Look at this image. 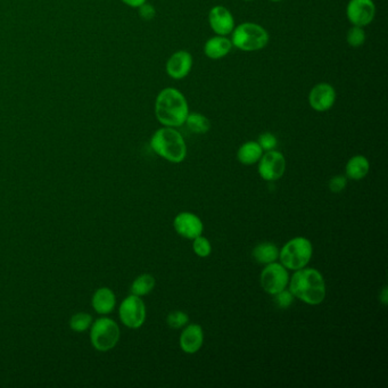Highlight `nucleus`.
Listing matches in <instances>:
<instances>
[{"label":"nucleus","instance_id":"nucleus-4","mask_svg":"<svg viewBox=\"0 0 388 388\" xmlns=\"http://www.w3.org/2000/svg\"><path fill=\"white\" fill-rule=\"evenodd\" d=\"M313 255V245L311 240L306 237H295L286 242L279 249V260L287 270L302 269L311 261Z\"/></svg>","mask_w":388,"mask_h":388},{"label":"nucleus","instance_id":"nucleus-18","mask_svg":"<svg viewBox=\"0 0 388 388\" xmlns=\"http://www.w3.org/2000/svg\"><path fill=\"white\" fill-rule=\"evenodd\" d=\"M370 171V162L363 155H355L346 163L345 173L347 179L358 181L368 176Z\"/></svg>","mask_w":388,"mask_h":388},{"label":"nucleus","instance_id":"nucleus-32","mask_svg":"<svg viewBox=\"0 0 388 388\" xmlns=\"http://www.w3.org/2000/svg\"><path fill=\"white\" fill-rule=\"evenodd\" d=\"M379 299H380V302L384 304V306H387L388 303V292H387V287H384L383 288L382 293H380V295H379Z\"/></svg>","mask_w":388,"mask_h":388},{"label":"nucleus","instance_id":"nucleus-12","mask_svg":"<svg viewBox=\"0 0 388 388\" xmlns=\"http://www.w3.org/2000/svg\"><path fill=\"white\" fill-rule=\"evenodd\" d=\"M173 228L178 235L186 239H195L202 235L204 225L197 214L193 212H181L173 220Z\"/></svg>","mask_w":388,"mask_h":388},{"label":"nucleus","instance_id":"nucleus-28","mask_svg":"<svg viewBox=\"0 0 388 388\" xmlns=\"http://www.w3.org/2000/svg\"><path fill=\"white\" fill-rule=\"evenodd\" d=\"M258 143L262 148L263 152L275 150V147L278 146V139L271 133H261L259 136V139H258Z\"/></svg>","mask_w":388,"mask_h":388},{"label":"nucleus","instance_id":"nucleus-25","mask_svg":"<svg viewBox=\"0 0 388 388\" xmlns=\"http://www.w3.org/2000/svg\"><path fill=\"white\" fill-rule=\"evenodd\" d=\"M193 251L199 258H207L212 253V245L209 239L201 235L193 239Z\"/></svg>","mask_w":388,"mask_h":388},{"label":"nucleus","instance_id":"nucleus-33","mask_svg":"<svg viewBox=\"0 0 388 388\" xmlns=\"http://www.w3.org/2000/svg\"><path fill=\"white\" fill-rule=\"evenodd\" d=\"M272 3H278V1H282V0H270Z\"/></svg>","mask_w":388,"mask_h":388},{"label":"nucleus","instance_id":"nucleus-29","mask_svg":"<svg viewBox=\"0 0 388 388\" xmlns=\"http://www.w3.org/2000/svg\"><path fill=\"white\" fill-rule=\"evenodd\" d=\"M346 186H347V178L345 176H342V174L332 176V179L329 180V190L332 193H341V192L345 190Z\"/></svg>","mask_w":388,"mask_h":388},{"label":"nucleus","instance_id":"nucleus-3","mask_svg":"<svg viewBox=\"0 0 388 388\" xmlns=\"http://www.w3.org/2000/svg\"><path fill=\"white\" fill-rule=\"evenodd\" d=\"M150 147L156 155L171 163L178 164L186 159V141L176 128L163 126L156 130L150 138Z\"/></svg>","mask_w":388,"mask_h":388},{"label":"nucleus","instance_id":"nucleus-7","mask_svg":"<svg viewBox=\"0 0 388 388\" xmlns=\"http://www.w3.org/2000/svg\"><path fill=\"white\" fill-rule=\"evenodd\" d=\"M289 278L288 270L275 261L264 266L260 275V282L263 290L273 296L288 287Z\"/></svg>","mask_w":388,"mask_h":388},{"label":"nucleus","instance_id":"nucleus-20","mask_svg":"<svg viewBox=\"0 0 388 388\" xmlns=\"http://www.w3.org/2000/svg\"><path fill=\"white\" fill-rule=\"evenodd\" d=\"M252 255L259 264L266 266V264H270V263L278 261V246L273 244V242H261V244L256 245L255 247L253 249Z\"/></svg>","mask_w":388,"mask_h":388},{"label":"nucleus","instance_id":"nucleus-24","mask_svg":"<svg viewBox=\"0 0 388 388\" xmlns=\"http://www.w3.org/2000/svg\"><path fill=\"white\" fill-rule=\"evenodd\" d=\"M91 322H93L91 315L81 312V313H77L71 318L70 327L74 332H84L91 326Z\"/></svg>","mask_w":388,"mask_h":388},{"label":"nucleus","instance_id":"nucleus-21","mask_svg":"<svg viewBox=\"0 0 388 388\" xmlns=\"http://www.w3.org/2000/svg\"><path fill=\"white\" fill-rule=\"evenodd\" d=\"M185 124L192 133H197V135H204V133H209L211 129L209 119L202 113H190V112L185 121Z\"/></svg>","mask_w":388,"mask_h":388},{"label":"nucleus","instance_id":"nucleus-27","mask_svg":"<svg viewBox=\"0 0 388 388\" xmlns=\"http://www.w3.org/2000/svg\"><path fill=\"white\" fill-rule=\"evenodd\" d=\"M294 295L289 289H284L282 292L277 293L273 295V301H275V306H278L279 309H288L292 306L294 302Z\"/></svg>","mask_w":388,"mask_h":388},{"label":"nucleus","instance_id":"nucleus-13","mask_svg":"<svg viewBox=\"0 0 388 388\" xmlns=\"http://www.w3.org/2000/svg\"><path fill=\"white\" fill-rule=\"evenodd\" d=\"M193 56L187 50H178L169 57L166 62V71L173 80H183L188 77L193 69Z\"/></svg>","mask_w":388,"mask_h":388},{"label":"nucleus","instance_id":"nucleus-9","mask_svg":"<svg viewBox=\"0 0 388 388\" xmlns=\"http://www.w3.org/2000/svg\"><path fill=\"white\" fill-rule=\"evenodd\" d=\"M259 174L266 181H277L280 179L286 171V159L282 153L278 150H269L263 153L262 157L260 159Z\"/></svg>","mask_w":388,"mask_h":388},{"label":"nucleus","instance_id":"nucleus-2","mask_svg":"<svg viewBox=\"0 0 388 388\" xmlns=\"http://www.w3.org/2000/svg\"><path fill=\"white\" fill-rule=\"evenodd\" d=\"M190 114V105L180 90L169 87L159 91L155 100V117L163 126L179 128Z\"/></svg>","mask_w":388,"mask_h":388},{"label":"nucleus","instance_id":"nucleus-11","mask_svg":"<svg viewBox=\"0 0 388 388\" xmlns=\"http://www.w3.org/2000/svg\"><path fill=\"white\" fill-rule=\"evenodd\" d=\"M336 102V90L330 83L320 82L312 88L309 104L312 110L323 113L330 110Z\"/></svg>","mask_w":388,"mask_h":388},{"label":"nucleus","instance_id":"nucleus-34","mask_svg":"<svg viewBox=\"0 0 388 388\" xmlns=\"http://www.w3.org/2000/svg\"><path fill=\"white\" fill-rule=\"evenodd\" d=\"M244 1H253V0H244Z\"/></svg>","mask_w":388,"mask_h":388},{"label":"nucleus","instance_id":"nucleus-17","mask_svg":"<svg viewBox=\"0 0 388 388\" xmlns=\"http://www.w3.org/2000/svg\"><path fill=\"white\" fill-rule=\"evenodd\" d=\"M117 304V299L110 288L97 289L93 296V306L95 311L100 315H109L113 311Z\"/></svg>","mask_w":388,"mask_h":388},{"label":"nucleus","instance_id":"nucleus-6","mask_svg":"<svg viewBox=\"0 0 388 388\" xmlns=\"http://www.w3.org/2000/svg\"><path fill=\"white\" fill-rule=\"evenodd\" d=\"M119 339V328L117 322L110 318H100L93 322L90 332V341L95 349L100 352L110 351Z\"/></svg>","mask_w":388,"mask_h":388},{"label":"nucleus","instance_id":"nucleus-19","mask_svg":"<svg viewBox=\"0 0 388 388\" xmlns=\"http://www.w3.org/2000/svg\"><path fill=\"white\" fill-rule=\"evenodd\" d=\"M263 152L262 148L260 146L258 141H246L242 144V146L239 147L237 150V159L239 163H242L244 166H253L259 162L260 159L262 157Z\"/></svg>","mask_w":388,"mask_h":388},{"label":"nucleus","instance_id":"nucleus-23","mask_svg":"<svg viewBox=\"0 0 388 388\" xmlns=\"http://www.w3.org/2000/svg\"><path fill=\"white\" fill-rule=\"evenodd\" d=\"M365 39H367V34H365L363 27H356V25H352L351 29L347 31V34H346V41L349 43V46L353 47V48L363 46Z\"/></svg>","mask_w":388,"mask_h":388},{"label":"nucleus","instance_id":"nucleus-5","mask_svg":"<svg viewBox=\"0 0 388 388\" xmlns=\"http://www.w3.org/2000/svg\"><path fill=\"white\" fill-rule=\"evenodd\" d=\"M269 32L258 23L245 22L235 27L231 32V43L242 52H258L269 43Z\"/></svg>","mask_w":388,"mask_h":388},{"label":"nucleus","instance_id":"nucleus-15","mask_svg":"<svg viewBox=\"0 0 388 388\" xmlns=\"http://www.w3.org/2000/svg\"><path fill=\"white\" fill-rule=\"evenodd\" d=\"M204 343V332L197 323H190L183 327L180 335L179 345L186 354H195L202 349Z\"/></svg>","mask_w":388,"mask_h":388},{"label":"nucleus","instance_id":"nucleus-31","mask_svg":"<svg viewBox=\"0 0 388 388\" xmlns=\"http://www.w3.org/2000/svg\"><path fill=\"white\" fill-rule=\"evenodd\" d=\"M123 3H126V6L133 7V8H138L143 3H147V0H121Z\"/></svg>","mask_w":388,"mask_h":388},{"label":"nucleus","instance_id":"nucleus-14","mask_svg":"<svg viewBox=\"0 0 388 388\" xmlns=\"http://www.w3.org/2000/svg\"><path fill=\"white\" fill-rule=\"evenodd\" d=\"M209 24L218 36H229L236 27L233 13L221 5L212 7L209 10Z\"/></svg>","mask_w":388,"mask_h":388},{"label":"nucleus","instance_id":"nucleus-1","mask_svg":"<svg viewBox=\"0 0 388 388\" xmlns=\"http://www.w3.org/2000/svg\"><path fill=\"white\" fill-rule=\"evenodd\" d=\"M289 290L299 301L309 306H319L327 295L325 278L321 272L313 268L296 270L289 278Z\"/></svg>","mask_w":388,"mask_h":388},{"label":"nucleus","instance_id":"nucleus-10","mask_svg":"<svg viewBox=\"0 0 388 388\" xmlns=\"http://www.w3.org/2000/svg\"><path fill=\"white\" fill-rule=\"evenodd\" d=\"M375 16L376 5L374 0H350L346 6V17L352 25L367 27Z\"/></svg>","mask_w":388,"mask_h":388},{"label":"nucleus","instance_id":"nucleus-26","mask_svg":"<svg viewBox=\"0 0 388 388\" xmlns=\"http://www.w3.org/2000/svg\"><path fill=\"white\" fill-rule=\"evenodd\" d=\"M188 322H190L188 315H187L186 312L179 311V310L171 312L166 317V323L173 329L183 328L185 326L188 325Z\"/></svg>","mask_w":388,"mask_h":388},{"label":"nucleus","instance_id":"nucleus-22","mask_svg":"<svg viewBox=\"0 0 388 388\" xmlns=\"http://www.w3.org/2000/svg\"><path fill=\"white\" fill-rule=\"evenodd\" d=\"M155 287V278L153 275L148 273H144L135 279V282L131 285V293L133 295L145 296L150 294Z\"/></svg>","mask_w":388,"mask_h":388},{"label":"nucleus","instance_id":"nucleus-8","mask_svg":"<svg viewBox=\"0 0 388 388\" xmlns=\"http://www.w3.org/2000/svg\"><path fill=\"white\" fill-rule=\"evenodd\" d=\"M119 319L123 325L131 329H138L146 320V306L140 296H128L119 306Z\"/></svg>","mask_w":388,"mask_h":388},{"label":"nucleus","instance_id":"nucleus-30","mask_svg":"<svg viewBox=\"0 0 388 388\" xmlns=\"http://www.w3.org/2000/svg\"><path fill=\"white\" fill-rule=\"evenodd\" d=\"M138 13L144 21L154 20L156 16L155 7L148 3H143L141 6L138 7Z\"/></svg>","mask_w":388,"mask_h":388},{"label":"nucleus","instance_id":"nucleus-16","mask_svg":"<svg viewBox=\"0 0 388 388\" xmlns=\"http://www.w3.org/2000/svg\"><path fill=\"white\" fill-rule=\"evenodd\" d=\"M231 39L227 36H218L209 38L204 45V54L209 60H221L228 55L233 49Z\"/></svg>","mask_w":388,"mask_h":388}]
</instances>
